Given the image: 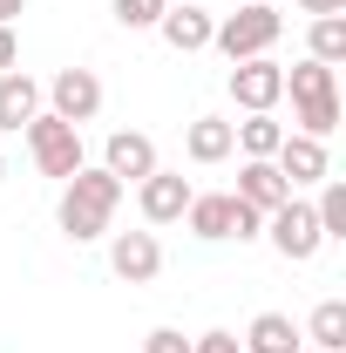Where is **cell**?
Segmentation results:
<instances>
[{"label":"cell","instance_id":"1","mask_svg":"<svg viewBox=\"0 0 346 353\" xmlns=\"http://www.w3.org/2000/svg\"><path fill=\"white\" fill-rule=\"evenodd\" d=\"M116 204H123V183L102 170V163H82V170L61 183V231L75 238V245H88V238H102L109 231V218H116Z\"/></svg>","mask_w":346,"mask_h":353},{"label":"cell","instance_id":"2","mask_svg":"<svg viewBox=\"0 0 346 353\" xmlns=\"http://www.w3.org/2000/svg\"><path fill=\"white\" fill-rule=\"evenodd\" d=\"M285 34V21H278V7H258V0H245L238 14H224L211 28V48L224 61H252V54H272V41Z\"/></svg>","mask_w":346,"mask_h":353},{"label":"cell","instance_id":"3","mask_svg":"<svg viewBox=\"0 0 346 353\" xmlns=\"http://www.w3.org/2000/svg\"><path fill=\"white\" fill-rule=\"evenodd\" d=\"M28 157H34V170H41V176H61V183L88 163V157H82V130L61 123V116H48V109L28 123Z\"/></svg>","mask_w":346,"mask_h":353},{"label":"cell","instance_id":"4","mask_svg":"<svg viewBox=\"0 0 346 353\" xmlns=\"http://www.w3.org/2000/svg\"><path fill=\"white\" fill-rule=\"evenodd\" d=\"M265 238H272V252H278L285 265H312V259H319V245H326L312 204H299V197H285V204L265 218Z\"/></svg>","mask_w":346,"mask_h":353},{"label":"cell","instance_id":"5","mask_svg":"<svg viewBox=\"0 0 346 353\" xmlns=\"http://www.w3.org/2000/svg\"><path fill=\"white\" fill-rule=\"evenodd\" d=\"M278 95H285V68H278L272 54L231 61V102H238L245 116H265V109H278Z\"/></svg>","mask_w":346,"mask_h":353},{"label":"cell","instance_id":"6","mask_svg":"<svg viewBox=\"0 0 346 353\" xmlns=\"http://www.w3.org/2000/svg\"><path fill=\"white\" fill-rule=\"evenodd\" d=\"M48 116H61V123H95V109H102V82H95V68H61L54 82H48Z\"/></svg>","mask_w":346,"mask_h":353},{"label":"cell","instance_id":"7","mask_svg":"<svg viewBox=\"0 0 346 353\" xmlns=\"http://www.w3.org/2000/svg\"><path fill=\"white\" fill-rule=\"evenodd\" d=\"M190 197H197V190H190V176H183V170H163V163H156V170H150L143 183H136V204H143V224H176Z\"/></svg>","mask_w":346,"mask_h":353},{"label":"cell","instance_id":"8","mask_svg":"<svg viewBox=\"0 0 346 353\" xmlns=\"http://www.w3.org/2000/svg\"><path fill=\"white\" fill-rule=\"evenodd\" d=\"M109 272L130 279V285H150V279L163 272V245H156V231H116V238H109Z\"/></svg>","mask_w":346,"mask_h":353},{"label":"cell","instance_id":"9","mask_svg":"<svg viewBox=\"0 0 346 353\" xmlns=\"http://www.w3.org/2000/svg\"><path fill=\"white\" fill-rule=\"evenodd\" d=\"M102 170L130 190V183H143V176L156 170V143H150L143 130H116L109 143H102Z\"/></svg>","mask_w":346,"mask_h":353},{"label":"cell","instance_id":"10","mask_svg":"<svg viewBox=\"0 0 346 353\" xmlns=\"http://www.w3.org/2000/svg\"><path fill=\"white\" fill-rule=\"evenodd\" d=\"M272 170L299 190V183H326L333 163H326V143H312V136H285V143L272 150Z\"/></svg>","mask_w":346,"mask_h":353},{"label":"cell","instance_id":"11","mask_svg":"<svg viewBox=\"0 0 346 353\" xmlns=\"http://www.w3.org/2000/svg\"><path fill=\"white\" fill-rule=\"evenodd\" d=\"M231 197L272 218V211H278V204L292 197V183H285V176L272 170V157H245V170H238V190H231Z\"/></svg>","mask_w":346,"mask_h":353},{"label":"cell","instance_id":"12","mask_svg":"<svg viewBox=\"0 0 346 353\" xmlns=\"http://www.w3.org/2000/svg\"><path fill=\"white\" fill-rule=\"evenodd\" d=\"M211 28H217V14H204V7H163V21H156V34H163L176 54L211 48Z\"/></svg>","mask_w":346,"mask_h":353},{"label":"cell","instance_id":"13","mask_svg":"<svg viewBox=\"0 0 346 353\" xmlns=\"http://www.w3.org/2000/svg\"><path fill=\"white\" fill-rule=\"evenodd\" d=\"M34 116H41V82L21 75V68H7L0 75V130H28Z\"/></svg>","mask_w":346,"mask_h":353},{"label":"cell","instance_id":"14","mask_svg":"<svg viewBox=\"0 0 346 353\" xmlns=\"http://www.w3.org/2000/svg\"><path fill=\"white\" fill-rule=\"evenodd\" d=\"M231 150H238V136H231L224 116H197V123L183 130V157H190V163H224Z\"/></svg>","mask_w":346,"mask_h":353},{"label":"cell","instance_id":"15","mask_svg":"<svg viewBox=\"0 0 346 353\" xmlns=\"http://www.w3.org/2000/svg\"><path fill=\"white\" fill-rule=\"evenodd\" d=\"M299 340H305V333L285 319V312H258L252 333H245L238 347H245V353H299Z\"/></svg>","mask_w":346,"mask_h":353},{"label":"cell","instance_id":"16","mask_svg":"<svg viewBox=\"0 0 346 353\" xmlns=\"http://www.w3.org/2000/svg\"><path fill=\"white\" fill-rule=\"evenodd\" d=\"M183 218H190V231L197 238H231V190H211V197H190L183 204Z\"/></svg>","mask_w":346,"mask_h":353},{"label":"cell","instance_id":"17","mask_svg":"<svg viewBox=\"0 0 346 353\" xmlns=\"http://www.w3.org/2000/svg\"><path fill=\"white\" fill-rule=\"evenodd\" d=\"M305 340H312L319 353H340L346 347V299H319L312 319H305Z\"/></svg>","mask_w":346,"mask_h":353},{"label":"cell","instance_id":"18","mask_svg":"<svg viewBox=\"0 0 346 353\" xmlns=\"http://www.w3.org/2000/svg\"><path fill=\"white\" fill-rule=\"evenodd\" d=\"M292 123H299V136L326 143V136L340 130V95H312V102H292Z\"/></svg>","mask_w":346,"mask_h":353},{"label":"cell","instance_id":"19","mask_svg":"<svg viewBox=\"0 0 346 353\" xmlns=\"http://www.w3.org/2000/svg\"><path fill=\"white\" fill-rule=\"evenodd\" d=\"M231 136H238V150H245V157H272V150L285 143V123H272V109H265V116L231 123Z\"/></svg>","mask_w":346,"mask_h":353},{"label":"cell","instance_id":"20","mask_svg":"<svg viewBox=\"0 0 346 353\" xmlns=\"http://www.w3.org/2000/svg\"><path fill=\"white\" fill-rule=\"evenodd\" d=\"M305 41H312V61H326V68H333V61H346V14H319Z\"/></svg>","mask_w":346,"mask_h":353},{"label":"cell","instance_id":"21","mask_svg":"<svg viewBox=\"0 0 346 353\" xmlns=\"http://www.w3.org/2000/svg\"><path fill=\"white\" fill-rule=\"evenodd\" d=\"M285 88H292V102H312V95H340V88H333V68H326V61H312V54H305L299 68H285Z\"/></svg>","mask_w":346,"mask_h":353},{"label":"cell","instance_id":"22","mask_svg":"<svg viewBox=\"0 0 346 353\" xmlns=\"http://www.w3.org/2000/svg\"><path fill=\"white\" fill-rule=\"evenodd\" d=\"M312 218H319V231H326V238H346V183H340V176H326V183H319Z\"/></svg>","mask_w":346,"mask_h":353},{"label":"cell","instance_id":"23","mask_svg":"<svg viewBox=\"0 0 346 353\" xmlns=\"http://www.w3.org/2000/svg\"><path fill=\"white\" fill-rule=\"evenodd\" d=\"M163 7H170V0H109V14H116V21H123V28H156V21H163Z\"/></svg>","mask_w":346,"mask_h":353},{"label":"cell","instance_id":"24","mask_svg":"<svg viewBox=\"0 0 346 353\" xmlns=\"http://www.w3.org/2000/svg\"><path fill=\"white\" fill-rule=\"evenodd\" d=\"M231 238H265V211H252V204L231 197Z\"/></svg>","mask_w":346,"mask_h":353},{"label":"cell","instance_id":"25","mask_svg":"<svg viewBox=\"0 0 346 353\" xmlns=\"http://www.w3.org/2000/svg\"><path fill=\"white\" fill-rule=\"evenodd\" d=\"M190 353H245V347H238V333H224V326H217V333H197Z\"/></svg>","mask_w":346,"mask_h":353},{"label":"cell","instance_id":"26","mask_svg":"<svg viewBox=\"0 0 346 353\" xmlns=\"http://www.w3.org/2000/svg\"><path fill=\"white\" fill-rule=\"evenodd\" d=\"M143 353H190V340H183L176 326H156V333L143 340Z\"/></svg>","mask_w":346,"mask_h":353},{"label":"cell","instance_id":"27","mask_svg":"<svg viewBox=\"0 0 346 353\" xmlns=\"http://www.w3.org/2000/svg\"><path fill=\"white\" fill-rule=\"evenodd\" d=\"M14 61H21V48H14V28H0V75H7Z\"/></svg>","mask_w":346,"mask_h":353},{"label":"cell","instance_id":"28","mask_svg":"<svg viewBox=\"0 0 346 353\" xmlns=\"http://www.w3.org/2000/svg\"><path fill=\"white\" fill-rule=\"evenodd\" d=\"M305 14H312V21H319V14H346V0H299Z\"/></svg>","mask_w":346,"mask_h":353},{"label":"cell","instance_id":"29","mask_svg":"<svg viewBox=\"0 0 346 353\" xmlns=\"http://www.w3.org/2000/svg\"><path fill=\"white\" fill-rule=\"evenodd\" d=\"M21 14H28V0H0V28H7V21H21Z\"/></svg>","mask_w":346,"mask_h":353},{"label":"cell","instance_id":"30","mask_svg":"<svg viewBox=\"0 0 346 353\" xmlns=\"http://www.w3.org/2000/svg\"><path fill=\"white\" fill-rule=\"evenodd\" d=\"M0 176H7V157H0Z\"/></svg>","mask_w":346,"mask_h":353},{"label":"cell","instance_id":"31","mask_svg":"<svg viewBox=\"0 0 346 353\" xmlns=\"http://www.w3.org/2000/svg\"><path fill=\"white\" fill-rule=\"evenodd\" d=\"M299 353H319V347H299Z\"/></svg>","mask_w":346,"mask_h":353},{"label":"cell","instance_id":"32","mask_svg":"<svg viewBox=\"0 0 346 353\" xmlns=\"http://www.w3.org/2000/svg\"><path fill=\"white\" fill-rule=\"evenodd\" d=\"M258 7H272V0H258Z\"/></svg>","mask_w":346,"mask_h":353}]
</instances>
